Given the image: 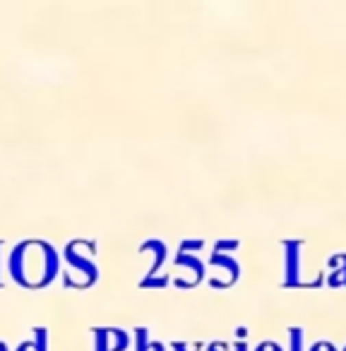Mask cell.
Wrapping results in <instances>:
<instances>
[{
    "instance_id": "8992f818",
    "label": "cell",
    "mask_w": 346,
    "mask_h": 351,
    "mask_svg": "<svg viewBox=\"0 0 346 351\" xmlns=\"http://www.w3.org/2000/svg\"><path fill=\"white\" fill-rule=\"evenodd\" d=\"M210 265H212V267H219V269H224V272H229L231 284H234L236 279L240 277V265H238V260L231 258L229 253H212Z\"/></svg>"
},
{
    "instance_id": "277c9868",
    "label": "cell",
    "mask_w": 346,
    "mask_h": 351,
    "mask_svg": "<svg viewBox=\"0 0 346 351\" xmlns=\"http://www.w3.org/2000/svg\"><path fill=\"white\" fill-rule=\"evenodd\" d=\"M284 284L286 287H301L303 284V243L301 241H286L284 243Z\"/></svg>"
},
{
    "instance_id": "ffe728a7",
    "label": "cell",
    "mask_w": 346,
    "mask_h": 351,
    "mask_svg": "<svg viewBox=\"0 0 346 351\" xmlns=\"http://www.w3.org/2000/svg\"><path fill=\"white\" fill-rule=\"evenodd\" d=\"M0 284H3V241H0Z\"/></svg>"
},
{
    "instance_id": "4fadbf2b",
    "label": "cell",
    "mask_w": 346,
    "mask_h": 351,
    "mask_svg": "<svg viewBox=\"0 0 346 351\" xmlns=\"http://www.w3.org/2000/svg\"><path fill=\"white\" fill-rule=\"evenodd\" d=\"M202 241H183L181 243V253H193V250H200L202 248Z\"/></svg>"
},
{
    "instance_id": "7a4b0ae2",
    "label": "cell",
    "mask_w": 346,
    "mask_h": 351,
    "mask_svg": "<svg viewBox=\"0 0 346 351\" xmlns=\"http://www.w3.org/2000/svg\"><path fill=\"white\" fill-rule=\"evenodd\" d=\"M82 248V241H73V243L65 245L63 250V260L68 263V267L73 269L75 274L82 277V289L84 287H92L94 282L99 279V267L94 263V258L89 253H84Z\"/></svg>"
},
{
    "instance_id": "8fae6325",
    "label": "cell",
    "mask_w": 346,
    "mask_h": 351,
    "mask_svg": "<svg viewBox=\"0 0 346 351\" xmlns=\"http://www.w3.org/2000/svg\"><path fill=\"white\" fill-rule=\"evenodd\" d=\"M132 337H135V351H151V339L147 327H137Z\"/></svg>"
},
{
    "instance_id": "ba28073f",
    "label": "cell",
    "mask_w": 346,
    "mask_h": 351,
    "mask_svg": "<svg viewBox=\"0 0 346 351\" xmlns=\"http://www.w3.org/2000/svg\"><path fill=\"white\" fill-rule=\"evenodd\" d=\"M173 263H176L178 267L193 269V274H195V284L205 279V263H202V260L197 258V255H193V253H178Z\"/></svg>"
},
{
    "instance_id": "30bf717a",
    "label": "cell",
    "mask_w": 346,
    "mask_h": 351,
    "mask_svg": "<svg viewBox=\"0 0 346 351\" xmlns=\"http://www.w3.org/2000/svg\"><path fill=\"white\" fill-rule=\"evenodd\" d=\"M303 339H306L303 327H288V351H306Z\"/></svg>"
},
{
    "instance_id": "44dd1931",
    "label": "cell",
    "mask_w": 346,
    "mask_h": 351,
    "mask_svg": "<svg viewBox=\"0 0 346 351\" xmlns=\"http://www.w3.org/2000/svg\"><path fill=\"white\" fill-rule=\"evenodd\" d=\"M0 351H10V349H8V344H5V341H0Z\"/></svg>"
},
{
    "instance_id": "3957f363",
    "label": "cell",
    "mask_w": 346,
    "mask_h": 351,
    "mask_svg": "<svg viewBox=\"0 0 346 351\" xmlns=\"http://www.w3.org/2000/svg\"><path fill=\"white\" fill-rule=\"evenodd\" d=\"M140 253H154V263H151L147 277L140 282V287L142 289H164L166 284H169V277H156V274H159V269L164 267L166 258H169V248H166V243L159 239L145 241V243L140 245Z\"/></svg>"
},
{
    "instance_id": "d6986e66",
    "label": "cell",
    "mask_w": 346,
    "mask_h": 351,
    "mask_svg": "<svg viewBox=\"0 0 346 351\" xmlns=\"http://www.w3.org/2000/svg\"><path fill=\"white\" fill-rule=\"evenodd\" d=\"M151 351H166V346L161 341H151Z\"/></svg>"
},
{
    "instance_id": "52a82bcc",
    "label": "cell",
    "mask_w": 346,
    "mask_h": 351,
    "mask_svg": "<svg viewBox=\"0 0 346 351\" xmlns=\"http://www.w3.org/2000/svg\"><path fill=\"white\" fill-rule=\"evenodd\" d=\"M15 351H49V330L46 327H36L32 339H25Z\"/></svg>"
},
{
    "instance_id": "6da1fadb",
    "label": "cell",
    "mask_w": 346,
    "mask_h": 351,
    "mask_svg": "<svg viewBox=\"0 0 346 351\" xmlns=\"http://www.w3.org/2000/svg\"><path fill=\"white\" fill-rule=\"evenodd\" d=\"M8 272L12 282L25 289H44L58 277L60 255L46 241H22L12 248L8 260Z\"/></svg>"
},
{
    "instance_id": "5bb4252c",
    "label": "cell",
    "mask_w": 346,
    "mask_h": 351,
    "mask_svg": "<svg viewBox=\"0 0 346 351\" xmlns=\"http://www.w3.org/2000/svg\"><path fill=\"white\" fill-rule=\"evenodd\" d=\"M308 351H336V346L332 341H315Z\"/></svg>"
},
{
    "instance_id": "7402d4cb",
    "label": "cell",
    "mask_w": 346,
    "mask_h": 351,
    "mask_svg": "<svg viewBox=\"0 0 346 351\" xmlns=\"http://www.w3.org/2000/svg\"><path fill=\"white\" fill-rule=\"evenodd\" d=\"M344 351H346V346H344Z\"/></svg>"
},
{
    "instance_id": "2e32d148",
    "label": "cell",
    "mask_w": 346,
    "mask_h": 351,
    "mask_svg": "<svg viewBox=\"0 0 346 351\" xmlns=\"http://www.w3.org/2000/svg\"><path fill=\"white\" fill-rule=\"evenodd\" d=\"M234 351H250V346L245 341H236L234 344Z\"/></svg>"
},
{
    "instance_id": "7c38bea8",
    "label": "cell",
    "mask_w": 346,
    "mask_h": 351,
    "mask_svg": "<svg viewBox=\"0 0 346 351\" xmlns=\"http://www.w3.org/2000/svg\"><path fill=\"white\" fill-rule=\"evenodd\" d=\"M238 248V241H219L214 245V253H226V250H236Z\"/></svg>"
},
{
    "instance_id": "ac0fdd59",
    "label": "cell",
    "mask_w": 346,
    "mask_h": 351,
    "mask_svg": "<svg viewBox=\"0 0 346 351\" xmlns=\"http://www.w3.org/2000/svg\"><path fill=\"white\" fill-rule=\"evenodd\" d=\"M207 351H226V344H210Z\"/></svg>"
},
{
    "instance_id": "e0dca14e",
    "label": "cell",
    "mask_w": 346,
    "mask_h": 351,
    "mask_svg": "<svg viewBox=\"0 0 346 351\" xmlns=\"http://www.w3.org/2000/svg\"><path fill=\"white\" fill-rule=\"evenodd\" d=\"M171 346H173V351H190L188 344H183V341H176V344H171Z\"/></svg>"
},
{
    "instance_id": "9a60e30c",
    "label": "cell",
    "mask_w": 346,
    "mask_h": 351,
    "mask_svg": "<svg viewBox=\"0 0 346 351\" xmlns=\"http://www.w3.org/2000/svg\"><path fill=\"white\" fill-rule=\"evenodd\" d=\"M255 351H284L277 341H262V344L255 346Z\"/></svg>"
},
{
    "instance_id": "9c48e42d",
    "label": "cell",
    "mask_w": 346,
    "mask_h": 351,
    "mask_svg": "<svg viewBox=\"0 0 346 351\" xmlns=\"http://www.w3.org/2000/svg\"><path fill=\"white\" fill-rule=\"evenodd\" d=\"M330 277H327V284L330 287H339V284H344L346 287V253L341 255H334V258L330 260Z\"/></svg>"
},
{
    "instance_id": "5b68a950",
    "label": "cell",
    "mask_w": 346,
    "mask_h": 351,
    "mask_svg": "<svg viewBox=\"0 0 346 351\" xmlns=\"http://www.w3.org/2000/svg\"><path fill=\"white\" fill-rule=\"evenodd\" d=\"M94 335V351H125L130 346V335L118 327H97Z\"/></svg>"
}]
</instances>
